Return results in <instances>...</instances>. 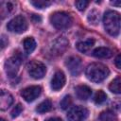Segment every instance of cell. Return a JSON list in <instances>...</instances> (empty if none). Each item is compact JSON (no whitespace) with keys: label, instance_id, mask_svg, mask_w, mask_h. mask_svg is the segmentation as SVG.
<instances>
[{"label":"cell","instance_id":"cell-21","mask_svg":"<svg viewBox=\"0 0 121 121\" xmlns=\"http://www.w3.org/2000/svg\"><path fill=\"white\" fill-rule=\"evenodd\" d=\"M87 19L90 24L95 26L99 21V11H97L96 9H92L88 14Z\"/></svg>","mask_w":121,"mask_h":121},{"label":"cell","instance_id":"cell-24","mask_svg":"<svg viewBox=\"0 0 121 121\" xmlns=\"http://www.w3.org/2000/svg\"><path fill=\"white\" fill-rule=\"evenodd\" d=\"M72 104V98L70 95H65L60 102V106L62 110H66L68 109Z\"/></svg>","mask_w":121,"mask_h":121},{"label":"cell","instance_id":"cell-8","mask_svg":"<svg viewBox=\"0 0 121 121\" xmlns=\"http://www.w3.org/2000/svg\"><path fill=\"white\" fill-rule=\"evenodd\" d=\"M65 65L72 76H75V77L78 76L82 71L81 60H80V58H78L77 56L69 57L65 61Z\"/></svg>","mask_w":121,"mask_h":121},{"label":"cell","instance_id":"cell-30","mask_svg":"<svg viewBox=\"0 0 121 121\" xmlns=\"http://www.w3.org/2000/svg\"><path fill=\"white\" fill-rule=\"evenodd\" d=\"M111 5L115 6V7H121V0H113V1H111Z\"/></svg>","mask_w":121,"mask_h":121},{"label":"cell","instance_id":"cell-28","mask_svg":"<svg viewBox=\"0 0 121 121\" xmlns=\"http://www.w3.org/2000/svg\"><path fill=\"white\" fill-rule=\"evenodd\" d=\"M31 19H32V21H33L34 23H40V22L42 21L41 16H40V15H37V14H32Z\"/></svg>","mask_w":121,"mask_h":121},{"label":"cell","instance_id":"cell-18","mask_svg":"<svg viewBox=\"0 0 121 121\" xmlns=\"http://www.w3.org/2000/svg\"><path fill=\"white\" fill-rule=\"evenodd\" d=\"M51 109H52V102L49 99H45L37 106L36 112H38L39 113H44L51 111Z\"/></svg>","mask_w":121,"mask_h":121},{"label":"cell","instance_id":"cell-11","mask_svg":"<svg viewBox=\"0 0 121 121\" xmlns=\"http://www.w3.org/2000/svg\"><path fill=\"white\" fill-rule=\"evenodd\" d=\"M65 81H66V78H65V75L63 74V72L57 71L51 79V88L54 91H59L64 86Z\"/></svg>","mask_w":121,"mask_h":121},{"label":"cell","instance_id":"cell-25","mask_svg":"<svg viewBox=\"0 0 121 121\" xmlns=\"http://www.w3.org/2000/svg\"><path fill=\"white\" fill-rule=\"evenodd\" d=\"M88 5H89V2L85 1V0H78V1L75 2V6L77 7V9L78 10H84Z\"/></svg>","mask_w":121,"mask_h":121},{"label":"cell","instance_id":"cell-13","mask_svg":"<svg viewBox=\"0 0 121 121\" xmlns=\"http://www.w3.org/2000/svg\"><path fill=\"white\" fill-rule=\"evenodd\" d=\"M12 102H13L12 95L9 92L2 90L1 94H0V109L2 111L7 110L12 104Z\"/></svg>","mask_w":121,"mask_h":121},{"label":"cell","instance_id":"cell-5","mask_svg":"<svg viewBox=\"0 0 121 121\" xmlns=\"http://www.w3.org/2000/svg\"><path fill=\"white\" fill-rule=\"evenodd\" d=\"M27 27H28L27 21L23 15H18L14 17L7 25L8 30L15 33H23L27 29Z\"/></svg>","mask_w":121,"mask_h":121},{"label":"cell","instance_id":"cell-22","mask_svg":"<svg viewBox=\"0 0 121 121\" xmlns=\"http://www.w3.org/2000/svg\"><path fill=\"white\" fill-rule=\"evenodd\" d=\"M106 99H107V95L102 90H98L94 96V101L95 104H102L103 102L106 101Z\"/></svg>","mask_w":121,"mask_h":121},{"label":"cell","instance_id":"cell-7","mask_svg":"<svg viewBox=\"0 0 121 121\" xmlns=\"http://www.w3.org/2000/svg\"><path fill=\"white\" fill-rule=\"evenodd\" d=\"M88 110L81 106H74L67 113L68 121H83L88 116Z\"/></svg>","mask_w":121,"mask_h":121},{"label":"cell","instance_id":"cell-6","mask_svg":"<svg viewBox=\"0 0 121 121\" xmlns=\"http://www.w3.org/2000/svg\"><path fill=\"white\" fill-rule=\"evenodd\" d=\"M27 72L31 78L35 79H40L44 77L46 73V67L43 62L33 60L29 62L27 65Z\"/></svg>","mask_w":121,"mask_h":121},{"label":"cell","instance_id":"cell-17","mask_svg":"<svg viewBox=\"0 0 121 121\" xmlns=\"http://www.w3.org/2000/svg\"><path fill=\"white\" fill-rule=\"evenodd\" d=\"M23 45L27 53H31L36 48V41L32 37H26L23 42Z\"/></svg>","mask_w":121,"mask_h":121},{"label":"cell","instance_id":"cell-10","mask_svg":"<svg viewBox=\"0 0 121 121\" xmlns=\"http://www.w3.org/2000/svg\"><path fill=\"white\" fill-rule=\"evenodd\" d=\"M67 47L68 41L64 37H59L52 43L50 46V53L53 56H60L67 49Z\"/></svg>","mask_w":121,"mask_h":121},{"label":"cell","instance_id":"cell-9","mask_svg":"<svg viewBox=\"0 0 121 121\" xmlns=\"http://www.w3.org/2000/svg\"><path fill=\"white\" fill-rule=\"evenodd\" d=\"M41 93H42V88L40 86L32 85L23 89L21 91V95L26 102H32L38 96H40Z\"/></svg>","mask_w":121,"mask_h":121},{"label":"cell","instance_id":"cell-12","mask_svg":"<svg viewBox=\"0 0 121 121\" xmlns=\"http://www.w3.org/2000/svg\"><path fill=\"white\" fill-rule=\"evenodd\" d=\"M76 96L80 100H86L88 99L92 95V90L87 85H78L75 88Z\"/></svg>","mask_w":121,"mask_h":121},{"label":"cell","instance_id":"cell-2","mask_svg":"<svg viewBox=\"0 0 121 121\" xmlns=\"http://www.w3.org/2000/svg\"><path fill=\"white\" fill-rule=\"evenodd\" d=\"M109 74H110L109 68L106 65L97 62L89 64L85 70V75L87 78L95 83H99L103 81L105 78H108Z\"/></svg>","mask_w":121,"mask_h":121},{"label":"cell","instance_id":"cell-16","mask_svg":"<svg viewBox=\"0 0 121 121\" xmlns=\"http://www.w3.org/2000/svg\"><path fill=\"white\" fill-rule=\"evenodd\" d=\"M109 89L113 94H121V77L115 78L109 85Z\"/></svg>","mask_w":121,"mask_h":121},{"label":"cell","instance_id":"cell-19","mask_svg":"<svg viewBox=\"0 0 121 121\" xmlns=\"http://www.w3.org/2000/svg\"><path fill=\"white\" fill-rule=\"evenodd\" d=\"M98 118H99V121H116L117 116L114 113V112L110 111V110H107V111L102 112L99 114V117Z\"/></svg>","mask_w":121,"mask_h":121},{"label":"cell","instance_id":"cell-27","mask_svg":"<svg viewBox=\"0 0 121 121\" xmlns=\"http://www.w3.org/2000/svg\"><path fill=\"white\" fill-rule=\"evenodd\" d=\"M114 64H115V66H116L117 68L121 69V53L116 56V58H115V60H114Z\"/></svg>","mask_w":121,"mask_h":121},{"label":"cell","instance_id":"cell-26","mask_svg":"<svg viewBox=\"0 0 121 121\" xmlns=\"http://www.w3.org/2000/svg\"><path fill=\"white\" fill-rule=\"evenodd\" d=\"M23 112V106L20 104V103H18L14 108H13V110L11 111V112H10V114H11V117H17L21 112Z\"/></svg>","mask_w":121,"mask_h":121},{"label":"cell","instance_id":"cell-29","mask_svg":"<svg viewBox=\"0 0 121 121\" xmlns=\"http://www.w3.org/2000/svg\"><path fill=\"white\" fill-rule=\"evenodd\" d=\"M6 45H8V40H6V37L3 35L1 38V48L3 49Z\"/></svg>","mask_w":121,"mask_h":121},{"label":"cell","instance_id":"cell-23","mask_svg":"<svg viewBox=\"0 0 121 121\" xmlns=\"http://www.w3.org/2000/svg\"><path fill=\"white\" fill-rule=\"evenodd\" d=\"M30 4L37 9H44V8H47L48 6H50L52 4V2L46 1V0H31Z\"/></svg>","mask_w":121,"mask_h":121},{"label":"cell","instance_id":"cell-31","mask_svg":"<svg viewBox=\"0 0 121 121\" xmlns=\"http://www.w3.org/2000/svg\"><path fill=\"white\" fill-rule=\"evenodd\" d=\"M45 121H62V120L60 118H59V117H51V118H48Z\"/></svg>","mask_w":121,"mask_h":121},{"label":"cell","instance_id":"cell-32","mask_svg":"<svg viewBox=\"0 0 121 121\" xmlns=\"http://www.w3.org/2000/svg\"><path fill=\"white\" fill-rule=\"evenodd\" d=\"M1 121H6L5 119H3V118H1Z\"/></svg>","mask_w":121,"mask_h":121},{"label":"cell","instance_id":"cell-1","mask_svg":"<svg viewBox=\"0 0 121 121\" xmlns=\"http://www.w3.org/2000/svg\"><path fill=\"white\" fill-rule=\"evenodd\" d=\"M104 28L111 36H117L121 29V15L115 10H107L103 15Z\"/></svg>","mask_w":121,"mask_h":121},{"label":"cell","instance_id":"cell-3","mask_svg":"<svg viewBox=\"0 0 121 121\" xmlns=\"http://www.w3.org/2000/svg\"><path fill=\"white\" fill-rule=\"evenodd\" d=\"M50 23L57 29H66L73 25V17L65 11H56L50 15Z\"/></svg>","mask_w":121,"mask_h":121},{"label":"cell","instance_id":"cell-14","mask_svg":"<svg viewBox=\"0 0 121 121\" xmlns=\"http://www.w3.org/2000/svg\"><path fill=\"white\" fill-rule=\"evenodd\" d=\"M93 56L98 59H109L112 56V51L108 47L100 46L93 51Z\"/></svg>","mask_w":121,"mask_h":121},{"label":"cell","instance_id":"cell-15","mask_svg":"<svg viewBox=\"0 0 121 121\" xmlns=\"http://www.w3.org/2000/svg\"><path fill=\"white\" fill-rule=\"evenodd\" d=\"M94 44H95V40L90 38V39H87L86 41L78 43H77V48H78V51L86 53V52H88L94 46Z\"/></svg>","mask_w":121,"mask_h":121},{"label":"cell","instance_id":"cell-20","mask_svg":"<svg viewBox=\"0 0 121 121\" xmlns=\"http://www.w3.org/2000/svg\"><path fill=\"white\" fill-rule=\"evenodd\" d=\"M13 9V4L10 2H5V3H1V15L2 18H4L5 16H7L8 14H9Z\"/></svg>","mask_w":121,"mask_h":121},{"label":"cell","instance_id":"cell-4","mask_svg":"<svg viewBox=\"0 0 121 121\" xmlns=\"http://www.w3.org/2000/svg\"><path fill=\"white\" fill-rule=\"evenodd\" d=\"M21 63H22V56L20 53H16L12 57L9 58L5 62V70L8 77L14 78L19 71V67Z\"/></svg>","mask_w":121,"mask_h":121}]
</instances>
